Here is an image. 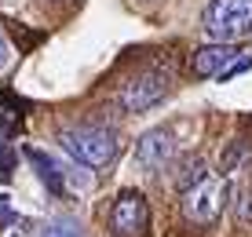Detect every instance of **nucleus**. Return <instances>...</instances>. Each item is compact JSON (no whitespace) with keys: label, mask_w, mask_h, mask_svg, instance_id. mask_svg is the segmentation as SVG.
<instances>
[{"label":"nucleus","mask_w":252,"mask_h":237,"mask_svg":"<svg viewBox=\"0 0 252 237\" xmlns=\"http://www.w3.org/2000/svg\"><path fill=\"white\" fill-rule=\"evenodd\" d=\"M59 143H63V150L73 157V161L88 164V168H102V164H110L121 150L117 135L110 128H99V124H77V128H66L63 135H59Z\"/></svg>","instance_id":"f257e3e1"},{"label":"nucleus","mask_w":252,"mask_h":237,"mask_svg":"<svg viewBox=\"0 0 252 237\" xmlns=\"http://www.w3.org/2000/svg\"><path fill=\"white\" fill-rule=\"evenodd\" d=\"M205 30L223 44L252 33V0H212L205 7Z\"/></svg>","instance_id":"f03ea898"},{"label":"nucleus","mask_w":252,"mask_h":237,"mask_svg":"<svg viewBox=\"0 0 252 237\" xmlns=\"http://www.w3.org/2000/svg\"><path fill=\"white\" fill-rule=\"evenodd\" d=\"M227 194H230L227 179L205 175V179H197L194 186L183 190V215L190 223H197V226H212L216 219H220V212H223Z\"/></svg>","instance_id":"7ed1b4c3"},{"label":"nucleus","mask_w":252,"mask_h":237,"mask_svg":"<svg viewBox=\"0 0 252 237\" xmlns=\"http://www.w3.org/2000/svg\"><path fill=\"white\" fill-rule=\"evenodd\" d=\"M146 223H150L146 197L139 194V190H125V194L114 201V212H110V226H114V234H121V237L143 234Z\"/></svg>","instance_id":"20e7f679"},{"label":"nucleus","mask_w":252,"mask_h":237,"mask_svg":"<svg viewBox=\"0 0 252 237\" xmlns=\"http://www.w3.org/2000/svg\"><path fill=\"white\" fill-rule=\"evenodd\" d=\"M164 95H168V77H161V73H139V77H132V81L121 88V106L132 110V113H143V110L158 106Z\"/></svg>","instance_id":"39448f33"},{"label":"nucleus","mask_w":252,"mask_h":237,"mask_svg":"<svg viewBox=\"0 0 252 237\" xmlns=\"http://www.w3.org/2000/svg\"><path fill=\"white\" fill-rule=\"evenodd\" d=\"M172 157H176V139H172V131H164V128L146 131V135L135 143V161L143 164V168H164Z\"/></svg>","instance_id":"423d86ee"},{"label":"nucleus","mask_w":252,"mask_h":237,"mask_svg":"<svg viewBox=\"0 0 252 237\" xmlns=\"http://www.w3.org/2000/svg\"><path fill=\"white\" fill-rule=\"evenodd\" d=\"M234 59H238V48H234V44L216 40V44L197 48L194 55H190V69H194V77H220Z\"/></svg>","instance_id":"0eeeda50"},{"label":"nucleus","mask_w":252,"mask_h":237,"mask_svg":"<svg viewBox=\"0 0 252 237\" xmlns=\"http://www.w3.org/2000/svg\"><path fill=\"white\" fill-rule=\"evenodd\" d=\"M26 157H30L33 164H37V175L48 182L51 194H63V172H59V164L51 161V157H44L40 150H26Z\"/></svg>","instance_id":"6e6552de"},{"label":"nucleus","mask_w":252,"mask_h":237,"mask_svg":"<svg viewBox=\"0 0 252 237\" xmlns=\"http://www.w3.org/2000/svg\"><path fill=\"white\" fill-rule=\"evenodd\" d=\"M245 164H252V146L249 143H230L227 153H223V161H220V168L223 172H241Z\"/></svg>","instance_id":"1a4fd4ad"},{"label":"nucleus","mask_w":252,"mask_h":237,"mask_svg":"<svg viewBox=\"0 0 252 237\" xmlns=\"http://www.w3.org/2000/svg\"><path fill=\"white\" fill-rule=\"evenodd\" d=\"M37 237H81V226H77L73 219H51Z\"/></svg>","instance_id":"9d476101"},{"label":"nucleus","mask_w":252,"mask_h":237,"mask_svg":"<svg viewBox=\"0 0 252 237\" xmlns=\"http://www.w3.org/2000/svg\"><path fill=\"white\" fill-rule=\"evenodd\" d=\"M11 168H15V153H11V146H7V124L0 120V182H7Z\"/></svg>","instance_id":"9b49d317"},{"label":"nucleus","mask_w":252,"mask_h":237,"mask_svg":"<svg viewBox=\"0 0 252 237\" xmlns=\"http://www.w3.org/2000/svg\"><path fill=\"white\" fill-rule=\"evenodd\" d=\"M205 175H208V172H205V161H197V157H194V161H187V164H183V175L176 179V186H179V190H187V186H194L197 179H205Z\"/></svg>","instance_id":"f8f14e48"},{"label":"nucleus","mask_w":252,"mask_h":237,"mask_svg":"<svg viewBox=\"0 0 252 237\" xmlns=\"http://www.w3.org/2000/svg\"><path fill=\"white\" fill-rule=\"evenodd\" d=\"M234 215H238V223H252V186H241L238 190V201H234Z\"/></svg>","instance_id":"ddd939ff"},{"label":"nucleus","mask_w":252,"mask_h":237,"mask_svg":"<svg viewBox=\"0 0 252 237\" xmlns=\"http://www.w3.org/2000/svg\"><path fill=\"white\" fill-rule=\"evenodd\" d=\"M7 62H11V48H7V40H4V30H0V69H4Z\"/></svg>","instance_id":"4468645a"}]
</instances>
